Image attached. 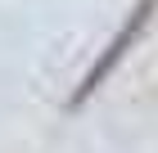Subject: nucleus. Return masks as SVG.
Returning <instances> with one entry per match:
<instances>
[{"mask_svg":"<svg viewBox=\"0 0 158 153\" xmlns=\"http://www.w3.org/2000/svg\"><path fill=\"white\" fill-rule=\"evenodd\" d=\"M154 5H158V0H140V5H135V9L127 14V23H122L118 32L109 36V45H104V54H99V59L90 63V72H86V77H81V86H77V95H73V104H86V99H90V95H95L99 86L109 81L113 72H118V63L127 59V50H131L135 41L145 36L149 18H154Z\"/></svg>","mask_w":158,"mask_h":153,"instance_id":"nucleus-1","label":"nucleus"}]
</instances>
